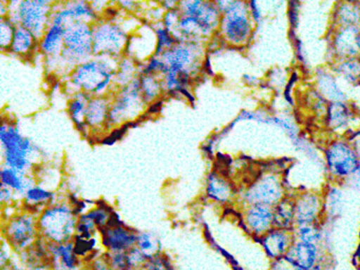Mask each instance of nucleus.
I'll return each mask as SVG.
<instances>
[{"mask_svg": "<svg viewBox=\"0 0 360 270\" xmlns=\"http://www.w3.org/2000/svg\"><path fill=\"white\" fill-rule=\"evenodd\" d=\"M295 229H277L274 228L269 233L260 238L267 257L276 261L286 257L292 245L296 243Z\"/></svg>", "mask_w": 360, "mask_h": 270, "instance_id": "obj_21", "label": "nucleus"}, {"mask_svg": "<svg viewBox=\"0 0 360 270\" xmlns=\"http://www.w3.org/2000/svg\"><path fill=\"white\" fill-rule=\"evenodd\" d=\"M91 96L85 92H77L71 95L68 101V114L70 116L77 130L84 135H90L89 130L86 126L85 118L87 113L88 103Z\"/></svg>", "mask_w": 360, "mask_h": 270, "instance_id": "obj_29", "label": "nucleus"}, {"mask_svg": "<svg viewBox=\"0 0 360 270\" xmlns=\"http://www.w3.org/2000/svg\"><path fill=\"white\" fill-rule=\"evenodd\" d=\"M35 179L33 173L22 172V171L16 170V169L10 168V167L3 165L0 170V185L6 186L13 190L20 198L26 194V192L31 187L35 185Z\"/></svg>", "mask_w": 360, "mask_h": 270, "instance_id": "obj_27", "label": "nucleus"}, {"mask_svg": "<svg viewBox=\"0 0 360 270\" xmlns=\"http://www.w3.org/2000/svg\"><path fill=\"white\" fill-rule=\"evenodd\" d=\"M11 250H13V249L10 246L9 243L5 238H3V246H1V251H0L1 269L3 268L11 267V253H10Z\"/></svg>", "mask_w": 360, "mask_h": 270, "instance_id": "obj_48", "label": "nucleus"}, {"mask_svg": "<svg viewBox=\"0 0 360 270\" xmlns=\"http://www.w3.org/2000/svg\"><path fill=\"white\" fill-rule=\"evenodd\" d=\"M8 53L24 60H30L39 53V39L29 30L16 27L13 40Z\"/></svg>", "mask_w": 360, "mask_h": 270, "instance_id": "obj_26", "label": "nucleus"}, {"mask_svg": "<svg viewBox=\"0 0 360 270\" xmlns=\"http://www.w3.org/2000/svg\"><path fill=\"white\" fill-rule=\"evenodd\" d=\"M181 16H182V13H181L179 6L176 8H174V10L166 11L163 19H162V25H163L168 31L174 33V32L176 31V27H178Z\"/></svg>", "mask_w": 360, "mask_h": 270, "instance_id": "obj_45", "label": "nucleus"}, {"mask_svg": "<svg viewBox=\"0 0 360 270\" xmlns=\"http://www.w3.org/2000/svg\"><path fill=\"white\" fill-rule=\"evenodd\" d=\"M295 198L285 196L274 207V228L295 229Z\"/></svg>", "mask_w": 360, "mask_h": 270, "instance_id": "obj_31", "label": "nucleus"}, {"mask_svg": "<svg viewBox=\"0 0 360 270\" xmlns=\"http://www.w3.org/2000/svg\"><path fill=\"white\" fill-rule=\"evenodd\" d=\"M22 270H51L50 267H46V266H39V267H30L28 269H22Z\"/></svg>", "mask_w": 360, "mask_h": 270, "instance_id": "obj_52", "label": "nucleus"}, {"mask_svg": "<svg viewBox=\"0 0 360 270\" xmlns=\"http://www.w3.org/2000/svg\"><path fill=\"white\" fill-rule=\"evenodd\" d=\"M87 265L90 270H112L110 266H109L105 255L96 257L94 261L89 262V264H87Z\"/></svg>", "mask_w": 360, "mask_h": 270, "instance_id": "obj_49", "label": "nucleus"}, {"mask_svg": "<svg viewBox=\"0 0 360 270\" xmlns=\"http://www.w3.org/2000/svg\"><path fill=\"white\" fill-rule=\"evenodd\" d=\"M205 194L208 200L217 204H229L236 196L233 184L217 171L208 173L206 177Z\"/></svg>", "mask_w": 360, "mask_h": 270, "instance_id": "obj_25", "label": "nucleus"}, {"mask_svg": "<svg viewBox=\"0 0 360 270\" xmlns=\"http://www.w3.org/2000/svg\"><path fill=\"white\" fill-rule=\"evenodd\" d=\"M319 250L316 244L296 240L286 257L305 270H313L317 265Z\"/></svg>", "mask_w": 360, "mask_h": 270, "instance_id": "obj_28", "label": "nucleus"}, {"mask_svg": "<svg viewBox=\"0 0 360 270\" xmlns=\"http://www.w3.org/2000/svg\"><path fill=\"white\" fill-rule=\"evenodd\" d=\"M283 181L275 173H266L257 179L241 194L244 207L263 204L275 207L285 198Z\"/></svg>", "mask_w": 360, "mask_h": 270, "instance_id": "obj_11", "label": "nucleus"}, {"mask_svg": "<svg viewBox=\"0 0 360 270\" xmlns=\"http://www.w3.org/2000/svg\"><path fill=\"white\" fill-rule=\"evenodd\" d=\"M157 52V35L153 25H142L130 35L125 55L142 65Z\"/></svg>", "mask_w": 360, "mask_h": 270, "instance_id": "obj_14", "label": "nucleus"}, {"mask_svg": "<svg viewBox=\"0 0 360 270\" xmlns=\"http://www.w3.org/2000/svg\"><path fill=\"white\" fill-rule=\"evenodd\" d=\"M3 233L4 238L9 243L14 252H27L41 238L37 215L24 210L18 211L13 217L6 219Z\"/></svg>", "mask_w": 360, "mask_h": 270, "instance_id": "obj_10", "label": "nucleus"}, {"mask_svg": "<svg viewBox=\"0 0 360 270\" xmlns=\"http://www.w3.org/2000/svg\"><path fill=\"white\" fill-rule=\"evenodd\" d=\"M124 270H138V269H130V268H128V269H124Z\"/></svg>", "mask_w": 360, "mask_h": 270, "instance_id": "obj_56", "label": "nucleus"}, {"mask_svg": "<svg viewBox=\"0 0 360 270\" xmlns=\"http://www.w3.org/2000/svg\"><path fill=\"white\" fill-rule=\"evenodd\" d=\"M129 37L119 20L101 17L94 23V54L120 59L125 55Z\"/></svg>", "mask_w": 360, "mask_h": 270, "instance_id": "obj_9", "label": "nucleus"}, {"mask_svg": "<svg viewBox=\"0 0 360 270\" xmlns=\"http://www.w3.org/2000/svg\"><path fill=\"white\" fill-rule=\"evenodd\" d=\"M332 49L338 60L359 58L360 27H347L334 30Z\"/></svg>", "mask_w": 360, "mask_h": 270, "instance_id": "obj_20", "label": "nucleus"}, {"mask_svg": "<svg viewBox=\"0 0 360 270\" xmlns=\"http://www.w3.org/2000/svg\"><path fill=\"white\" fill-rule=\"evenodd\" d=\"M107 262L112 270L128 269L127 252H105Z\"/></svg>", "mask_w": 360, "mask_h": 270, "instance_id": "obj_42", "label": "nucleus"}, {"mask_svg": "<svg viewBox=\"0 0 360 270\" xmlns=\"http://www.w3.org/2000/svg\"><path fill=\"white\" fill-rule=\"evenodd\" d=\"M100 233L98 226L94 223V219L88 215V213L79 217L77 221V236H83L86 238H91Z\"/></svg>", "mask_w": 360, "mask_h": 270, "instance_id": "obj_40", "label": "nucleus"}, {"mask_svg": "<svg viewBox=\"0 0 360 270\" xmlns=\"http://www.w3.org/2000/svg\"><path fill=\"white\" fill-rule=\"evenodd\" d=\"M56 2L49 0H13L8 1V16L16 27L29 30L39 39L51 23Z\"/></svg>", "mask_w": 360, "mask_h": 270, "instance_id": "obj_7", "label": "nucleus"}, {"mask_svg": "<svg viewBox=\"0 0 360 270\" xmlns=\"http://www.w3.org/2000/svg\"><path fill=\"white\" fill-rule=\"evenodd\" d=\"M0 18L8 16V1H0Z\"/></svg>", "mask_w": 360, "mask_h": 270, "instance_id": "obj_51", "label": "nucleus"}, {"mask_svg": "<svg viewBox=\"0 0 360 270\" xmlns=\"http://www.w3.org/2000/svg\"><path fill=\"white\" fill-rule=\"evenodd\" d=\"M141 94L147 105L160 101L165 94L161 76L155 74H140Z\"/></svg>", "mask_w": 360, "mask_h": 270, "instance_id": "obj_32", "label": "nucleus"}, {"mask_svg": "<svg viewBox=\"0 0 360 270\" xmlns=\"http://www.w3.org/2000/svg\"><path fill=\"white\" fill-rule=\"evenodd\" d=\"M136 246L148 259L161 255V240L153 232H139Z\"/></svg>", "mask_w": 360, "mask_h": 270, "instance_id": "obj_35", "label": "nucleus"}, {"mask_svg": "<svg viewBox=\"0 0 360 270\" xmlns=\"http://www.w3.org/2000/svg\"><path fill=\"white\" fill-rule=\"evenodd\" d=\"M117 8L121 11H125V12H132V11L136 10L138 8V4L134 1H117L115 2Z\"/></svg>", "mask_w": 360, "mask_h": 270, "instance_id": "obj_50", "label": "nucleus"}, {"mask_svg": "<svg viewBox=\"0 0 360 270\" xmlns=\"http://www.w3.org/2000/svg\"><path fill=\"white\" fill-rule=\"evenodd\" d=\"M138 233L124 223L108 226L100 232L101 244L106 252H127L136 247Z\"/></svg>", "mask_w": 360, "mask_h": 270, "instance_id": "obj_18", "label": "nucleus"}, {"mask_svg": "<svg viewBox=\"0 0 360 270\" xmlns=\"http://www.w3.org/2000/svg\"><path fill=\"white\" fill-rule=\"evenodd\" d=\"M148 105L141 94L139 77L131 84L117 89L111 94V105L107 120V131L115 130L126 124H131L146 113Z\"/></svg>", "mask_w": 360, "mask_h": 270, "instance_id": "obj_6", "label": "nucleus"}, {"mask_svg": "<svg viewBox=\"0 0 360 270\" xmlns=\"http://www.w3.org/2000/svg\"><path fill=\"white\" fill-rule=\"evenodd\" d=\"M79 217L68 202H56L37 217L39 236L47 243L72 242L77 236Z\"/></svg>", "mask_w": 360, "mask_h": 270, "instance_id": "obj_5", "label": "nucleus"}, {"mask_svg": "<svg viewBox=\"0 0 360 270\" xmlns=\"http://www.w3.org/2000/svg\"><path fill=\"white\" fill-rule=\"evenodd\" d=\"M216 4L222 15L217 34L229 46L235 48L248 46L256 27L250 13V2L233 0L216 1Z\"/></svg>", "mask_w": 360, "mask_h": 270, "instance_id": "obj_3", "label": "nucleus"}, {"mask_svg": "<svg viewBox=\"0 0 360 270\" xmlns=\"http://www.w3.org/2000/svg\"><path fill=\"white\" fill-rule=\"evenodd\" d=\"M142 270H174V268L169 259L161 253L158 257L149 259Z\"/></svg>", "mask_w": 360, "mask_h": 270, "instance_id": "obj_44", "label": "nucleus"}, {"mask_svg": "<svg viewBox=\"0 0 360 270\" xmlns=\"http://www.w3.org/2000/svg\"><path fill=\"white\" fill-rule=\"evenodd\" d=\"M328 127L333 130H340L349 122V109L343 103H330L328 111Z\"/></svg>", "mask_w": 360, "mask_h": 270, "instance_id": "obj_36", "label": "nucleus"}, {"mask_svg": "<svg viewBox=\"0 0 360 270\" xmlns=\"http://www.w3.org/2000/svg\"><path fill=\"white\" fill-rule=\"evenodd\" d=\"M0 143L5 166L26 173L34 172L44 152L32 139L20 132L15 122L3 118L0 126Z\"/></svg>", "mask_w": 360, "mask_h": 270, "instance_id": "obj_2", "label": "nucleus"}, {"mask_svg": "<svg viewBox=\"0 0 360 270\" xmlns=\"http://www.w3.org/2000/svg\"><path fill=\"white\" fill-rule=\"evenodd\" d=\"M205 53V42H176L172 48L161 55L164 63L162 74L165 72H174L180 76H189L193 78L203 68Z\"/></svg>", "mask_w": 360, "mask_h": 270, "instance_id": "obj_8", "label": "nucleus"}, {"mask_svg": "<svg viewBox=\"0 0 360 270\" xmlns=\"http://www.w3.org/2000/svg\"><path fill=\"white\" fill-rule=\"evenodd\" d=\"M16 25L9 18H0V49L9 52L15 33Z\"/></svg>", "mask_w": 360, "mask_h": 270, "instance_id": "obj_39", "label": "nucleus"}, {"mask_svg": "<svg viewBox=\"0 0 360 270\" xmlns=\"http://www.w3.org/2000/svg\"><path fill=\"white\" fill-rule=\"evenodd\" d=\"M326 165L334 177L345 179L354 175L360 166V158L353 145L336 141L326 150Z\"/></svg>", "mask_w": 360, "mask_h": 270, "instance_id": "obj_12", "label": "nucleus"}, {"mask_svg": "<svg viewBox=\"0 0 360 270\" xmlns=\"http://www.w3.org/2000/svg\"><path fill=\"white\" fill-rule=\"evenodd\" d=\"M243 223L252 236L262 238L274 229V207L263 204L244 207Z\"/></svg>", "mask_w": 360, "mask_h": 270, "instance_id": "obj_19", "label": "nucleus"}, {"mask_svg": "<svg viewBox=\"0 0 360 270\" xmlns=\"http://www.w3.org/2000/svg\"><path fill=\"white\" fill-rule=\"evenodd\" d=\"M297 240L300 242L309 243V244H316L319 240V229L318 225L300 226L295 228Z\"/></svg>", "mask_w": 360, "mask_h": 270, "instance_id": "obj_41", "label": "nucleus"}, {"mask_svg": "<svg viewBox=\"0 0 360 270\" xmlns=\"http://www.w3.org/2000/svg\"><path fill=\"white\" fill-rule=\"evenodd\" d=\"M119 59L96 56L77 65L65 82L68 94L85 92L90 96H109L117 89L115 86Z\"/></svg>", "mask_w": 360, "mask_h": 270, "instance_id": "obj_1", "label": "nucleus"}, {"mask_svg": "<svg viewBox=\"0 0 360 270\" xmlns=\"http://www.w3.org/2000/svg\"><path fill=\"white\" fill-rule=\"evenodd\" d=\"M179 8L184 16L199 19L210 38L218 33L222 15L216 1L186 0V1L179 2Z\"/></svg>", "mask_w": 360, "mask_h": 270, "instance_id": "obj_15", "label": "nucleus"}, {"mask_svg": "<svg viewBox=\"0 0 360 270\" xmlns=\"http://www.w3.org/2000/svg\"><path fill=\"white\" fill-rule=\"evenodd\" d=\"M334 30L347 27H360V2H337L333 14Z\"/></svg>", "mask_w": 360, "mask_h": 270, "instance_id": "obj_30", "label": "nucleus"}, {"mask_svg": "<svg viewBox=\"0 0 360 270\" xmlns=\"http://www.w3.org/2000/svg\"><path fill=\"white\" fill-rule=\"evenodd\" d=\"M141 65L136 63L130 57L122 56L117 61V73H115V89L123 88L131 84L134 79L140 76Z\"/></svg>", "mask_w": 360, "mask_h": 270, "instance_id": "obj_33", "label": "nucleus"}, {"mask_svg": "<svg viewBox=\"0 0 360 270\" xmlns=\"http://www.w3.org/2000/svg\"><path fill=\"white\" fill-rule=\"evenodd\" d=\"M317 86L320 94L323 95L324 98L328 99L330 103H342L345 101V94L330 74H320L318 76Z\"/></svg>", "mask_w": 360, "mask_h": 270, "instance_id": "obj_34", "label": "nucleus"}, {"mask_svg": "<svg viewBox=\"0 0 360 270\" xmlns=\"http://www.w3.org/2000/svg\"><path fill=\"white\" fill-rule=\"evenodd\" d=\"M22 200L13 190L6 186L0 185V202L4 208L6 207H14L18 200Z\"/></svg>", "mask_w": 360, "mask_h": 270, "instance_id": "obj_46", "label": "nucleus"}, {"mask_svg": "<svg viewBox=\"0 0 360 270\" xmlns=\"http://www.w3.org/2000/svg\"><path fill=\"white\" fill-rule=\"evenodd\" d=\"M1 270H18V269H15V268L7 267V268H3V269H1Z\"/></svg>", "mask_w": 360, "mask_h": 270, "instance_id": "obj_55", "label": "nucleus"}, {"mask_svg": "<svg viewBox=\"0 0 360 270\" xmlns=\"http://www.w3.org/2000/svg\"><path fill=\"white\" fill-rule=\"evenodd\" d=\"M323 198L316 192L307 191L295 198V224L296 227L318 225L324 212ZM295 227V228H296Z\"/></svg>", "mask_w": 360, "mask_h": 270, "instance_id": "obj_17", "label": "nucleus"}, {"mask_svg": "<svg viewBox=\"0 0 360 270\" xmlns=\"http://www.w3.org/2000/svg\"><path fill=\"white\" fill-rule=\"evenodd\" d=\"M111 95L109 96H94L88 103L85 122L90 135L101 134L107 131Z\"/></svg>", "mask_w": 360, "mask_h": 270, "instance_id": "obj_23", "label": "nucleus"}, {"mask_svg": "<svg viewBox=\"0 0 360 270\" xmlns=\"http://www.w3.org/2000/svg\"><path fill=\"white\" fill-rule=\"evenodd\" d=\"M127 257L128 266L130 269L142 270L147 262L149 261L136 246L127 251Z\"/></svg>", "mask_w": 360, "mask_h": 270, "instance_id": "obj_43", "label": "nucleus"}, {"mask_svg": "<svg viewBox=\"0 0 360 270\" xmlns=\"http://www.w3.org/2000/svg\"><path fill=\"white\" fill-rule=\"evenodd\" d=\"M336 71L352 84L360 82V58L341 59L337 61Z\"/></svg>", "mask_w": 360, "mask_h": 270, "instance_id": "obj_37", "label": "nucleus"}, {"mask_svg": "<svg viewBox=\"0 0 360 270\" xmlns=\"http://www.w3.org/2000/svg\"><path fill=\"white\" fill-rule=\"evenodd\" d=\"M56 198L58 195L53 190L47 189L39 184H35L22 196V210L39 217L47 207L56 204Z\"/></svg>", "mask_w": 360, "mask_h": 270, "instance_id": "obj_24", "label": "nucleus"}, {"mask_svg": "<svg viewBox=\"0 0 360 270\" xmlns=\"http://www.w3.org/2000/svg\"><path fill=\"white\" fill-rule=\"evenodd\" d=\"M153 25L155 30V35H157V52L155 55H162L165 51L169 50L170 48L176 44V39L174 38V34L168 31L161 22L155 23Z\"/></svg>", "mask_w": 360, "mask_h": 270, "instance_id": "obj_38", "label": "nucleus"}, {"mask_svg": "<svg viewBox=\"0 0 360 270\" xmlns=\"http://www.w3.org/2000/svg\"><path fill=\"white\" fill-rule=\"evenodd\" d=\"M354 175H355L356 179H357V181H359L360 183V166L359 168H358V170L356 171L355 174Z\"/></svg>", "mask_w": 360, "mask_h": 270, "instance_id": "obj_53", "label": "nucleus"}, {"mask_svg": "<svg viewBox=\"0 0 360 270\" xmlns=\"http://www.w3.org/2000/svg\"><path fill=\"white\" fill-rule=\"evenodd\" d=\"M65 32L66 27L51 22L39 39V53L43 55L46 69L50 73L58 72L60 53L64 46Z\"/></svg>", "mask_w": 360, "mask_h": 270, "instance_id": "obj_16", "label": "nucleus"}, {"mask_svg": "<svg viewBox=\"0 0 360 270\" xmlns=\"http://www.w3.org/2000/svg\"><path fill=\"white\" fill-rule=\"evenodd\" d=\"M48 252L51 270H77L85 265L75 251L73 242L62 244L48 243Z\"/></svg>", "mask_w": 360, "mask_h": 270, "instance_id": "obj_22", "label": "nucleus"}, {"mask_svg": "<svg viewBox=\"0 0 360 270\" xmlns=\"http://www.w3.org/2000/svg\"><path fill=\"white\" fill-rule=\"evenodd\" d=\"M100 18V15H98L92 8L90 1L75 0V1L56 2L53 12H52L51 22L67 27L75 22L94 25Z\"/></svg>", "mask_w": 360, "mask_h": 270, "instance_id": "obj_13", "label": "nucleus"}, {"mask_svg": "<svg viewBox=\"0 0 360 270\" xmlns=\"http://www.w3.org/2000/svg\"><path fill=\"white\" fill-rule=\"evenodd\" d=\"M77 270H90L89 267H88V265H83L82 267H79V269Z\"/></svg>", "mask_w": 360, "mask_h": 270, "instance_id": "obj_54", "label": "nucleus"}, {"mask_svg": "<svg viewBox=\"0 0 360 270\" xmlns=\"http://www.w3.org/2000/svg\"><path fill=\"white\" fill-rule=\"evenodd\" d=\"M271 270H305L300 266L296 265L294 262L284 257L281 259H276L271 263Z\"/></svg>", "mask_w": 360, "mask_h": 270, "instance_id": "obj_47", "label": "nucleus"}, {"mask_svg": "<svg viewBox=\"0 0 360 270\" xmlns=\"http://www.w3.org/2000/svg\"><path fill=\"white\" fill-rule=\"evenodd\" d=\"M94 56V25L71 23L65 32L64 46L56 74L68 77L77 65Z\"/></svg>", "mask_w": 360, "mask_h": 270, "instance_id": "obj_4", "label": "nucleus"}]
</instances>
